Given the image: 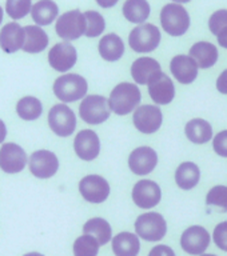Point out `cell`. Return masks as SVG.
<instances>
[{
	"label": "cell",
	"instance_id": "obj_18",
	"mask_svg": "<svg viewBox=\"0 0 227 256\" xmlns=\"http://www.w3.org/2000/svg\"><path fill=\"white\" fill-rule=\"evenodd\" d=\"M74 150L78 158L84 162H91L96 159L100 152L99 136L92 130H83L78 132L74 140Z\"/></svg>",
	"mask_w": 227,
	"mask_h": 256
},
{
	"label": "cell",
	"instance_id": "obj_37",
	"mask_svg": "<svg viewBox=\"0 0 227 256\" xmlns=\"http://www.w3.org/2000/svg\"><path fill=\"white\" fill-rule=\"evenodd\" d=\"M212 238H214V243L216 247L227 252V220L219 223L214 228Z\"/></svg>",
	"mask_w": 227,
	"mask_h": 256
},
{
	"label": "cell",
	"instance_id": "obj_27",
	"mask_svg": "<svg viewBox=\"0 0 227 256\" xmlns=\"http://www.w3.org/2000/svg\"><path fill=\"white\" fill-rule=\"evenodd\" d=\"M26 40H24L23 50L28 54H39L44 51L48 46L47 34L40 28V26H26Z\"/></svg>",
	"mask_w": 227,
	"mask_h": 256
},
{
	"label": "cell",
	"instance_id": "obj_6",
	"mask_svg": "<svg viewBox=\"0 0 227 256\" xmlns=\"http://www.w3.org/2000/svg\"><path fill=\"white\" fill-rule=\"evenodd\" d=\"M111 114L108 100L102 95L86 96L79 106V115L83 122L91 126L104 123Z\"/></svg>",
	"mask_w": 227,
	"mask_h": 256
},
{
	"label": "cell",
	"instance_id": "obj_45",
	"mask_svg": "<svg viewBox=\"0 0 227 256\" xmlns=\"http://www.w3.org/2000/svg\"><path fill=\"white\" fill-rule=\"evenodd\" d=\"M172 2H175V3H188L191 0H172Z\"/></svg>",
	"mask_w": 227,
	"mask_h": 256
},
{
	"label": "cell",
	"instance_id": "obj_35",
	"mask_svg": "<svg viewBox=\"0 0 227 256\" xmlns=\"http://www.w3.org/2000/svg\"><path fill=\"white\" fill-rule=\"evenodd\" d=\"M206 203L212 207L220 208L227 212V187L226 186H215L208 191L206 196Z\"/></svg>",
	"mask_w": 227,
	"mask_h": 256
},
{
	"label": "cell",
	"instance_id": "obj_8",
	"mask_svg": "<svg viewBox=\"0 0 227 256\" xmlns=\"http://www.w3.org/2000/svg\"><path fill=\"white\" fill-rule=\"evenodd\" d=\"M56 34L62 39L67 40H76L79 39L80 36L84 35L86 32V19H84V14L79 10H72L68 11L56 22L55 26Z\"/></svg>",
	"mask_w": 227,
	"mask_h": 256
},
{
	"label": "cell",
	"instance_id": "obj_44",
	"mask_svg": "<svg viewBox=\"0 0 227 256\" xmlns=\"http://www.w3.org/2000/svg\"><path fill=\"white\" fill-rule=\"evenodd\" d=\"M23 256H44V255H42V254H39V252H28V254H26V255Z\"/></svg>",
	"mask_w": 227,
	"mask_h": 256
},
{
	"label": "cell",
	"instance_id": "obj_19",
	"mask_svg": "<svg viewBox=\"0 0 227 256\" xmlns=\"http://www.w3.org/2000/svg\"><path fill=\"white\" fill-rule=\"evenodd\" d=\"M198 64L190 55H176L170 62V71L179 83L191 84L198 78Z\"/></svg>",
	"mask_w": 227,
	"mask_h": 256
},
{
	"label": "cell",
	"instance_id": "obj_39",
	"mask_svg": "<svg viewBox=\"0 0 227 256\" xmlns=\"http://www.w3.org/2000/svg\"><path fill=\"white\" fill-rule=\"evenodd\" d=\"M148 256H176V255L171 247L160 244V246H155V247L152 248L151 251L148 252Z\"/></svg>",
	"mask_w": 227,
	"mask_h": 256
},
{
	"label": "cell",
	"instance_id": "obj_23",
	"mask_svg": "<svg viewBox=\"0 0 227 256\" xmlns=\"http://www.w3.org/2000/svg\"><path fill=\"white\" fill-rule=\"evenodd\" d=\"M115 256H138L140 251L139 236L131 232H120L112 239Z\"/></svg>",
	"mask_w": 227,
	"mask_h": 256
},
{
	"label": "cell",
	"instance_id": "obj_28",
	"mask_svg": "<svg viewBox=\"0 0 227 256\" xmlns=\"http://www.w3.org/2000/svg\"><path fill=\"white\" fill-rule=\"evenodd\" d=\"M59 14V8L52 0H39L32 6V20L38 26H50Z\"/></svg>",
	"mask_w": 227,
	"mask_h": 256
},
{
	"label": "cell",
	"instance_id": "obj_22",
	"mask_svg": "<svg viewBox=\"0 0 227 256\" xmlns=\"http://www.w3.org/2000/svg\"><path fill=\"white\" fill-rule=\"evenodd\" d=\"M190 56L195 60L198 67L207 70L218 62V50L215 44L208 42H198L190 48Z\"/></svg>",
	"mask_w": 227,
	"mask_h": 256
},
{
	"label": "cell",
	"instance_id": "obj_33",
	"mask_svg": "<svg viewBox=\"0 0 227 256\" xmlns=\"http://www.w3.org/2000/svg\"><path fill=\"white\" fill-rule=\"evenodd\" d=\"M84 19H86V32L84 35L87 38H96L103 34L106 28L104 18L96 11L84 12Z\"/></svg>",
	"mask_w": 227,
	"mask_h": 256
},
{
	"label": "cell",
	"instance_id": "obj_24",
	"mask_svg": "<svg viewBox=\"0 0 227 256\" xmlns=\"http://www.w3.org/2000/svg\"><path fill=\"white\" fill-rule=\"evenodd\" d=\"M184 134L191 143L204 144L212 139V127L207 120L196 118L187 122L184 127Z\"/></svg>",
	"mask_w": 227,
	"mask_h": 256
},
{
	"label": "cell",
	"instance_id": "obj_10",
	"mask_svg": "<svg viewBox=\"0 0 227 256\" xmlns=\"http://www.w3.org/2000/svg\"><path fill=\"white\" fill-rule=\"evenodd\" d=\"M132 122L138 131L150 135V134H155L160 128L163 123V114L159 107L144 104L136 108L132 116Z\"/></svg>",
	"mask_w": 227,
	"mask_h": 256
},
{
	"label": "cell",
	"instance_id": "obj_13",
	"mask_svg": "<svg viewBox=\"0 0 227 256\" xmlns=\"http://www.w3.org/2000/svg\"><path fill=\"white\" fill-rule=\"evenodd\" d=\"M27 154L19 144L6 143L0 148V168L6 174L22 172L27 164Z\"/></svg>",
	"mask_w": 227,
	"mask_h": 256
},
{
	"label": "cell",
	"instance_id": "obj_4",
	"mask_svg": "<svg viewBox=\"0 0 227 256\" xmlns=\"http://www.w3.org/2000/svg\"><path fill=\"white\" fill-rule=\"evenodd\" d=\"M135 232L146 242H159L166 236L167 223L159 212H146L136 218Z\"/></svg>",
	"mask_w": 227,
	"mask_h": 256
},
{
	"label": "cell",
	"instance_id": "obj_16",
	"mask_svg": "<svg viewBox=\"0 0 227 256\" xmlns=\"http://www.w3.org/2000/svg\"><path fill=\"white\" fill-rule=\"evenodd\" d=\"M148 95L156 104L166 106L170 104L175 98V87L170 76L164 72H158L147 84Z\"/></svg>",
	"mask_w": 227,
	"mask_h": 256
},
{
	"label": "cell",
	"instance_id": "obj_2",
	"mask_svg": "<svg viewBox=\"0 0 227 256\" xmlns=\"http://www.w3.org/2000/svg\"><path fill=\"white\" fill-rule=\"evenodd\" d=\"M88 91L87 80L78 74L59 76L54 83V94L64 103H72L86 96Z\"/></svg>",
	"mask_w": 227,
	"mask_h": 256
},
{
	"label": "cell",
	"instance_id": "obj_25",
	"mask_svg": "<svg viewBox=\"0 0 227 256\" xmlns=\"http://www.w3.org/2000/svg\"><path fill=\"white\" fill-rule=\"evenodd\" d=\"M200 179V170L195 163L192 162H184L179 164V167L175 171V182L180 190L188 191L196 187Z\"/></svg>",
	"mask_w": 227,
	"mask_h": 256
},
{
	"label": "cell",
	"instance_id": "obj_20",
	"mask_svg": "<svg viewBox=\"0 0 227 256\" xmlns=\"http://www.w3.org/2000/svg\"><path fill=\"white\" fill-rule=\"evenodd\" d=\"M24 40H26V31L24 27L16 22L6 24L0 31V47L7 54H14L23 48Z\"/></svg>",
	"mask_w": 227,
	"mask_h": 256
},
{
	"label": "cell",
	"instance_id": "obj_7",
	"mask_svg": "<svg viewBox=\"0 0 227 256\" xmlns=\"http://www.w3.org/2000/svg\"><path fill=\"white\" fill-rule=\"evenodd\" d=\"M48 126L55 135L67 138L76 128V116L66 104H55L48 112Z\"/></svg>",
	"mask_w": 227,
	"mask_h": 256
},
{
	"label": "cell",
	"instance_id": "obj_21",
	"mask_svg": "<svg viewBox=\"0 0 227 256\" xmlns=\"http://www.w3.org/2000/svg\"><path fill=\"white\" fill-rule=\"evenodd\" d=\"M158 72H160V64L158 63V60L148 58V56L136 59L131 66L132 79L135 80L136 84H140V86L148 84V82Z\"/></svg>",
	"mask_w": 227,
	"mask_h": 256
},
{
	"label": "cell",
	"instance_id": "obj_41",
	"mask_svg": "<svg viewBox=\"0 0 227 256\" xmlns=\"http://www.w3.org/2000/svg\"><path fill=\"white\" fill-rule=\"evenodd\" d=\"M218 38V43H219L220 47H223L227 50V27L224 28L223 31L219 32V35L216 36Z\"/></svg>",
	"mask_w": 227,
	"mask_h": 256
},
{
	"label": "cell",
	"instance_id": "obj_47",
	"mask_svg": "<svg viewBox=\"0 0 227 256\" xmlns=\"http://www.w3.org/2000/svg\"><path fill=\"white\" fill-rule=\"evenodd\" d=\"M200 256H216V255H212V254H202Z\"/></svg>",
	"mask_w": 227,
	"mask_h": 256
},
{
	"label": "cell",
	"instance_id": "obj_32",
	"mask_svg": "<svg viewBox=\"0 0 227 256\" xmlns=\"http://www.w3.org/2000/svg\"><path fill=\"white\" fill-rule=\"evenodd\" d=\"M100 244L95 238L82 235L74 243V256H98Z\"/></svg>",
	"mask_w": 227,
	"mask_h": 256
},
{
	"label": "cell",
	"instance_id": "obj_12",
	"mask_svg": "<svg viewBox=\"0 0 227 256\" xmlns=\"http://www.w3.org/2000/svg\"><path fill=\"white\" fill-rule=\"evenodd\" d=\"M210 246V234L200 226H191L180 236V247L188 255H202Z\"/></svg>",
	"mask_w": 227,
	"mask_h": 256
},
{
	"label": "cell",
	"instance_id": "obj_42",
	"mask_svg": "<svg viewBox=\"0 0 227 256\" xmlns=\"http://www.w3.org/2000/svg\"><path fill=\"white\" fill-rule=\"evenodd\" d=\"M98 6H100L102 8H111L114 6H116V3L119 2V0H95Z\"/></svg>",
	"mask_w": 227,
	"mask_h": 256
},
{
	"label": "cell",
	"instance_id": "obj_29",
	"mask_svg": "<svg viewBox=\"0 0 227 256\" xmlns=\"http://www.w3.org/2000/svg\"><path fill=\"white\" fill-rule=\"evenodd\" d=\"M84 235H90L98 240L100 246L107 244L112 238L111 226L103 218H92L83 226Z\"/></svg>",
	"mask_w": 227,
	"mask_h": 256
},
{
	"label": "cell",
	"instance_id": "obj_40",
	"mask_svg": "<svg viewBox=\"0 0 227 256\" xmlns=\"http://www.w3.org/2000/svg\"><path fill=\"white\" fill-rule=\"evenodd\" d=\"M216 90L223 94V95H227V70H224L216 79Z\"/></svg>",
	"mask_w": 227,
	"mask_h": 256
},
{
	"label": "cell",
	"instance_id": "obj_26",
	"mask_svg": "<svg viewBox=\"0 0 227 256\" xmlns=\"http://www.w3.org/2000/svg\"><path fill=\"white\" fill-rule=\"evenodd\" d=\"M100 56L107 62H116L119 60L124 54V43L122 38L116 34H108L103 36L98 46Z\"/></svg>",
	"mask_w": 227,
	"mask_h": 256
},
{
	"label": "cell",
	"instance_id": "obj_14",
	"mask_svg": "<svg viewBox=\"0 0 227 256\" xmlns=\"http://www.w3.org/2000/svg\"><path fill=\"white\" fill-rule=\"evenodd\" d=\"M160 199H162L160 187L152 180H140L132 188V200L139 208L150 210L158 206Z\"/></svg>",
	"mask_w": 227,
	"mask_h": 256
},
{
	"label": "cell",
	"instance_id": "obj_34",
	"mask_svg": "<svg viewBox=\"0 0 227 256\" xmlns=\"http://www.w3.org/2000/svg\"><path fill=\"white\" fill-rule=\"evenodd\" d=\"M31 0H6V11L7 15L14 20L23 19L24 16L31 12Z\"/></svg>",
	"mask_w": 227,
	"mask_h": 256
},
{
	"label": "cell",
	"instance_id": "obj_15",
	"mask_svg": "<svg viewBox=\"0 0 227 256\" xmlns=\"http://www.w3.org/2000/svg\"><path fill=\"white\" fill-rule=\"evenodd\" d=\"M76 60H78V52L75 47L67 42L55 44L48 54V63L58 72L70 71L76 64Z\"/></svg>",
	"mask_w": 227,
	"mask_h": 256
},
{
	"label": "cell",
	"instance_id": "obj_30",
	"mask_svg": "<svg viewBox=\"0 0 227 256\" xmlns=\"http://www.w3.org/2000/svg\"><path fill=\"white\" fill-rule=\"evenodd\" d=\"M122 11L130 23L143 24L150 16V4L147 0H126Z\"/></svg>",
	"mask_w": 227,
	"mask_h": 256
},
{
	"label": "cell",
	"instance_id": "obj_46",
	"mask_svg": "<svg viewBox=\"0 0 227 256\" xmlns=\"http://www.w3.org/2000/svg\"><path fill=\"white\" fill-rule=\"evenodd\" d=\"M3 22V8L0 7V24Z\"/></svg>",
	"mask_w": 227,
	"mask_h": 256
},
{
	"label": "cell",
	"instance_id": "obj_3",
	"mask_svg": "<svg viewBox=\"0 0 227 256\" xmlns=\"http://www.w3.org/2000/svg\"><path fill=\"white\" fill-rule=\"evenodd\" d=\"M160 23L168 35L182 36L190 28V15L180 4H166L160 11Z\"/></svg>",
	"mask_w": 227,
	"mask_h": 256
},
{
	"label": "cell",
	"instance_id": "obj_1",
	"mask_svg": "<svg viewBox=\"0 0 227 256\" xmlns=\"http://www.w3.org/2000/svg\"><path fill=\"white\" fill-rule=\"evenodd\" d=\"M142 100L139 87L136 84L119 83L115 86L108 98V106L114 114L119 116L128 115L130 112L135 111Z\"/></svg>",
	"mask_w": 227,
	"mask_h": 256
},
{
	"label": "cell",
	"instance_id": "obj_36",
	"mask_svg": "<svg viewBox=\"0 0 227 256\" xmlns=\"http://www.w3.org/2000/svg\"><path fill=\"white\" fill-rule=\"evenodd\" d=\"M227 27V10L215 11L208 19V28L214 35H219L220 31H223Z\"/></svg>",
	"mask_w": 227,
	"mask_h": 256
},
{
	"label": "cell",
	"instance_id": "obj_9",
	"mask_svg": "<svg viewBox=\"0 0 227 256\" xmlns=\"http://www.w3.org/2000/svg\"><path fill=\"white\" fill-rule=\"evenodd\" d=\"M110 184L100 175H87L79 182L80 195L88 203H103L110 196Z\"/></svg>",
	"mask_w": 227,
	"mask_h": 256
},
{
	"label": "cell",
	"instance_id": "obj_17",
	"mask_svg": "<svg viewBox=\"0 0 227 256\" xmlns=\"http://www.w3.org/2000/svg\"><path fill=\"white\" fill-rule=\"evenodd\" d=\"M158 164V154L151 147L135 148L128 156V167L135 175H148Z\"/></svg>",
	"mask_w": 227,
	"mask_h": 256
},
{
	"label": "cell",
	"instance_id": "obj_43",
	"mask_svg": "<svg viewBox=\"0 0 227 256\" xmlns=\"http://www.w3.org/2000/svg\"><path fill=\"white\" fill-rule=\"evenodd\" d=\"M6 136H7V127H6L3 120L0 119V143H3Z\"/></svg>",
	"mask_w": 227,
	"mask_h": 256
},
{
	"label": "cell",
	"instance_id": "obj_31",
	"mask_svg": "<svg viewBox=\"0 0 227 256\" xmlns=\"http://www.w3.org/2000/svg\"><path fill=\"white\" fill-rule=\"evenodd\" d=\"M42 112H43L42 102L38 98H35V96H24L16 104V114H18V116H19L20 119L27 120V122L39 119Z\"/></svg>",
	"mask_w": 227,
	"mask_h": 256
},
{
	"label": "cell",
	"instance_id": "obj_11",
	"mask_svg": "<svg viewBox=\"0 0 227 256\" xmlns=\"http://www.w3.org/2000/svg\"><path fill=\"white\" fill-rule=\"evenodd\" d=\"M30 171L38 179H50L59 170V160L54 152L48 150H39L31 155L30 160Z\"/></svg>",
	"mask_w": 227,
	"mask_h": 256
},
{
	"label": "cell",
	"instance_id": "obj_5",
	"mask_svg": "<svg viewBox=\"0 0 227 256\" xmlns=\"http://www.w3.org/2000/svg\"><path fill=\"white\" fill-rule=\"evenodd\" d=\"M160 43L159 28L150 23L139 24L130 32L128 44L132 51L138 54H148L158 48Z\"/></svg>",
	"mask_w": 227,
	"mask_h": 256
},
{
	"label": "cell",
	"instance_id": "obj_38",
	"mask_svg": "<svg viewBox=\"0 0 227 256\" xmlns=\"http://www.w3.org/2000/svg\"><path fill=\"white\" fill-rule=\"evenodd\" d=\"M212 148L216 155L227 158V130L216 134L215 138L212 139Z\"/></svg>",
	"mask_w": 227,
	"mask_h": 256
}]
</instances>
